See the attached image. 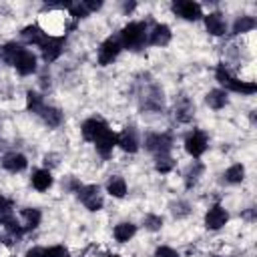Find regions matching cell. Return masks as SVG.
Segmentation results:
<instances>
[{"instance_id":"cell-40","label":"cell","mask_w":257,"mask_h":257,"mask_svg":"<svg viewBox=\"0 0 257 257\" xmlns=\"http://www.w3.org/2000/svg\"><path fill=\"white\" fill-rule=\"evenodd\" d=\"M108 257H118V255H108Z\"/></svg>"},{"instance_id":"cell-20","label":"cell","mask_w":257,"mask_h":257,"mask_svg":"<svg viewBox=\"0 0 257 257\" xmlns=\"http://www.w3.org/2000/svg\"><path fill=\"white\" fill-rule=\"evenodd\" d=\"M205 100H207V104H209L211 108L219 110V108H223V106L227 104V92H225V90H221V88H213V90H209V92H207Z\"/></svg>"},{"instance_id":"cell-21","label":"cell","mask_w":257,"mask_h":257,"mask_svg":"<svg viewBox=\"0 0 257 257\" xmlns=\"http://www.w3.org/2000/svg\"><path fill=\"white\" fill-rule=\"evenodd\" d=\"M22 52V46L16 44V42H8L0 48V58L6 62V64H12L14 66V60L18 58V54Z\"/></svg>"},{"instance_id":"cell-12","label":"cell","mask_w":257,"mask_h":257,"mask_svg":"<svg viewBox=\"0 0 257 257\" xmlns=\"http://www.w3.org/2000/svg\"><path fill=\"white\" fill-rule=\"evenodd\" d=\"M14 68H16L22 76H28V74L36 72V56H34L30 50L22 48V52H20L18 58L14 60Z\"/></svg>"},{"instance_id":"cell-23","label":"cell","mask_w":257,"mask_h":257,"mask_svg":"<svg viewBox=\"0 0 257 257\" xmlns=\"http://www.w3.org/2000/svg\"><path fill=\"white\" fill-rule=\"evenodd\" d=\"M106 191H108L112 197L122 199V197L126 195V183H124V179H122V177H110L108 183H106Z\"/></svg>"},{"instance_id":"cell-29","label":"cell","mask_w":257,"mask_h":257,"mask_svg":"<svg viewBox=\"0 0 257 257\" xmlns=\"http://www.w3.org/2000/svg\"><path fill=\"white\" fill-rule=\"evenodd\" d=\"M201 173H203V165H201V163H193V165L187 169V173H185V183H187V187H193V185L197 183V179H199Z\"/></svg>"},{"instance_id":"cell-2","label":"cell","mask_w":257,"mask_h":257,"mask_svg":"<svg viewBox=\"0 0 257 257\" xmlns=\"http://www.w3.org/2000/svg\"><path fill=\"white\" fill-rule=\"evenodd\" d=\"M219 84H223L227 90H233V92H241V94H253L257 90V84L255 82H249V80H239L235 76H231L227 72V68L223 64L217 66V72H215Z\"/></svg>"},{"instance_id":"cell-32","label":"cell","mask_w":257,"mask_h":257,"mask_svg":"<svg viewBox=\"0 0 257 257\" xmlns=\"http://www.w3.org/2000/svg\"><path fill=\"white\" fill-rule=\"evenodd\" d=\"M68 10H70V14H72L74 18H84V16L88 14V10L84 8V4H82V2H78V4H70V6H68Z\"/></svg>"},{"instance_id":"cell-8","label":"cell","mask_w":257,"mask_h":257,"mask_svg":"<svg viewBox=\"0 0 257 257\" xmlns=\"http://www.w3.org/2000/svg\"><path fill=\"white\" fill-rule=\"evenodd\" d=\"M62 48H64V38H62V36H50V34H48L46 42L40 46L42 58H44L46 62H54V60L60 56Z\"/></svg>"},{"instance_id":"cell-34","label":"cell","mask_w":257,"mask_h":257,"mask_svg":"<svg viewBox=\"0 0 257 257\" xmlns=\"http://www.w3.org/2000/svg\"><path fill=\"white\" fill-rule=\"evenodd\" d=\"M155 257H179V253L175 249H171V247H159L155 251Z\"/></svg>"},{"instance_id":"cell-28","label":"cell","mask_w":257,"mask_h":257,"mask_svg":"<svg viewBox=\"0 0 257 257\" xmlns=\"http://www.w3.org/2000/svg\"><path fill=\"white\" fill-rule=\"evenodd\" d=\"M22 217H24L26 229H34V227H38L42 215H40L38 209H22Z\"/></svg>"},{"instance_id":"cell-27","label":"cell","mask_w":257,"mask_h":257,"mask_svg":"<svg viewBox=\"0 0 257 257\" xmlns=\"http://www.w3.org/2000/svg\"><path fill=\"white\" fill-rule=\"evenodd\" d=\"M42 106H44L42 104V96L38 92H34V90H28L26 92V108L32 110V112H40Z\"/></svg>"},{"instance_id":"cell-9","label":"cell","mask_w":257,"mask_h":257,"mask_svg":"<svg viewBox=\"0 0 257 257\" xmlns=\"http://www.w3.org/2000/svg\"><path fill=\"white\" fill-rule=\"evenodd\" d=\"M227 221H229V213H227L221 205H213V207L207 211V215H205V227L211 229V231L221 229Z\"/></svg>"},{"instance_id":"cell-15","label":"cell","mask_w":257,"mask_h":257,"mask_svg":"<svg viewBox=\"0 0 257 257\" xmlns=\"http://www.w3.org/2000/svg\"><path fill=\"white\" fill-rule=\"evenodd\" d=\"M2 167L10 173H20L28 167V161L22 153H8L4 159H2Z\"/></svg>"},{"instance_id":"cell-6","label":"cell","mask_w":257,"mask_h":257,"mask_svg":"<svg viewBox=\"0 0 257 257\" xmlns=\"http://www.w3.org/2000/svg\"><path fill=\"white\" fill-rule=\"evenodd\" d=\"M173 12L185 20H199L203 16V10H201V4L193 2V0H177L173 2Z\"/></svg>"},{"instance_id":"cell-3","label":"cell","mask_w":257,"mask_h":257,"mask_svg":"<svg viewBox=\"0 0 257 257\" xmlns=\"http://www.w3.org/2000/svg\"><path fill=\"white\" fill-rule=\"evenodd\" d=\"M145 145H147V151L155 153L157 157H163V155H169V151L173 147V139L167 133H151V135H147Z\"/></svg>"},{"instance_id":"cell-31","label":"cell","mask_w":257,"mask_h":257,"mask_svg":"<svg viewBox=\"0 0 257 257\" xmlns=\"http://www.w3.org/2000/svg\"><path fill=\"white\" fill-rule=\"evenodd\" d=\"M145 227L149 231H159L163 227V217H159V215H147L145 217Z\"/></svg>"},{"instance_id":"cell-10","label":"cell","mask_w":257,"mask_h":257,"mask_svg":"<svg viewBox=\"0 0 257 257\" xmlns=\"http://www.w3.org/2000/svg\"><path fill=\"white\" fill-rule=\"evenodd\" d=\"M116 145L124 151V153H137L139 151V137L135 126H126L116 135Z\"/></svg>"},{"instance_id":"cell-16","label":"cell","mask_w":257,"mask_h":257,"mask_svg":"<svg viewBox=\"0 0 257 257\" xmlns=\"http://www.w3.org/2000/svg\"><path fill=\"white\" fill-rule=\"evenodd\" d=\"M149 42L153 46H167L171 42V28L167 24H157L149 32Z\"/></svg>"},{"instance_id":"cell-14","label":"cell","mask_w":257,"mask_h":257,"mask_svg":"<svg viewBox=\"0 0 257 257\" xmlns=\"http://www.w3.org/2000/svg\"><path fill=\"white\" fill-rule=\"evenodd\" d=\"M205 28L209 34L213 36H221L227 32V24H225V18L219 14V12H209L205 16Z\"/></svg>"},{"instance_id":"cell-4","label":"cell","mask_w":257,"mask_h":257,"mask_svg":"<svg viewBox=\"0 0 257 257\" xmlns=\"http://www.w3.org/2000/svg\"><path fill=\"white\" fill-rule=\"evenodd\" d=\"M120 50H122V44H120L118 36H108V38L100 44V48H98V64H102V66L110 64V62L118 56Z\"/></svg>"},{"instance_id":"cell-7","label":"cell","mask_w":257,"mask_h":257,"mask_svg":"<svg viewBox=\"0 0 257 257\" xmlns=\"http://www.w3.org/2000/svg\"><path fill=\"white\" fill-rule=\"evenodd\" d=\"M207 137H205V133H201V131H193L187 139H185V151L193 157V159H199L205 151H207Z\"/></svg>"},{"instance_id":"cell-13","label":"cell","mask_w":257,"mask_h":257,"mask_svg":"<svg viewBox=\"0 0 257 257\" xmlns=\"http://www.w3.org/2000/svg\"><path fill=\"white\" fill-rule=\"evenodd\" d=\"M108 124L102 120V118H96V116H92V118H86L84 122H82V137L86 139V141H94L104 128H106Z\"/></svg>"},{"instance_id":"cell-11","label":"cell","mask_w":257,"mask_h":257,"mask_svg":"<svg viewBox=\"0 0 257 257\" xmlns=\"http://www.w3.org/2000/svg\"><path fill=\"white\" fill-rule=\"evenodd\" d=\"M94 143V147H96V151L102 155V157H108L110 153H112V149H114V145H116V133H112L108 126L92 141Z\"/></svg>"},{"instance_id":"cell-25","label":"cell","mask_w":257,"mask_h":257,"mask_svg":"<svg viewBox=\"0 0 257 257\" xmlns=\"http://www.w3.org/2000/svg\"><path fill=\"white\" fill-rule=\"evenodd\" d=\"M245 179V167L243 165H231L227 171H225V181L227 183H231V185H237V183H241Z\"/></svg>"},{"instance_id":"cell-30","label":"cell","mask_w":257,"mask_h":257,"mask_svg":"<svg viewBox=\"0 0 257 257\" xmlns=\"http://www.w3.org/2000/svg\"><path fill=\"white\" fill-rule=\"evenodd\" d=\"M173 167H175V161L169 157V155H163V157H157V163H155V169L159 171V173H169V171H173Z\"/></svg>"},{"instance_id":"cell-37","label":"cell","mask_w":257,"mask_h":257,"mask_svg":"<svg viewBox=\"0 0 257 257\" xmlns=\"http://www.w3.org/2000/svg\"><path fill=\"white\" fill-rule=\"evenodd\" d=\"M82 4H84V8H86L88 12H94V10H98V8L102 6V2H100V0H96V2H88V0H84Z\"/></svg>"},{"instance_id":"cell-26","label":"cell","mask_w":257,"mask_h":257,"mask_svg":"<svg viewBox=\"0 0 257 257\" xmlns=\"http://www.w3.org/2000/svg\"><path fill=\"white\" fill-rule=\"evenodd\" d=\"M257 26V22H255V18H251V16H241L235 24H233V32L235 34H243V32H249V30H253Z\"/></svg>"},{"instance_id":"cell-38","label":"cell","mask_w":257,"mask_h":257,"mask_svg":"<svg viewBox=\"0 0 257 257\" xmlns=\"http://www.w3.org/2000/svg\"><path fill=\"white\" fill-rule=\"evenodd\" d=\"M0 209H12V201L0 195Z\"/></svg>"},{"instance_id":"cell-39","label":"cell","mask_w":257,"mask_h":257,"mask_svg":"<svg viewBox=\"0 0 257 257\" xmlns=\"http://www.w3.org/2000/svg\"><path fill=\"white\" fill-rule=\"evenodd\" d=\"M122 8H124V12H131V10H135V8H137V4H135V2H126Z\"/></svg>"},{"instance_id":"cell-17","label":"cell","mask_w":257,"mask_h":257,"mask_svg":"<svg viewBox=\"0 0 257 257\" xmlns=\"http://www.w3.org/2000/svg\"><path fill=\"white\" fill-rule=\"evenodd\" d=\"M22 38L28 42V44H36V46H42L44 42H46V38H48V32H44L40 26H36V24H32V26H26L22 32Z\"/></svg>"},{"instance_id":"cell-35","label":"cell","mask_w":257,"mask_h":257,"mask_svg":"<svg viewBox=\"0 0 257 257\" xmlns=\"http://www.w3.org/2000/svg\"><path fill=\"white\" fill-rule=\"evenodd\" d=\"M189 213V205L187 203H177V205H173V215L175 217H185Z\"/></svg>"},{"instance_id":"cell-24","label":"cell","mask_w":257,"mask_h":257,"mask_svg":"<svg viewBox=\"0 0 257 257\" xmlns=\"http://www.w3.org/2000/svg\"><path fill=\"white\" fill-rule=\"evenodd\" d=\"M175 116H177L181 122L191 120V116H193V104H191L189 98H181V100L177 102V106H175Z\"/></svg>"},{"instance_id":"cell-1","label":"cell","mask_w":257,"mask_h":257,"mask_svg":"<svg viewBox=\"0 0 257 257\" xmlns=\"http://www.w3.org/2000/svg\"><path fill=\"white\" fill-rule=\"evenodd\" d=\"M118 40H120L122 48L137 50V48H141V46L147 42V26H145L143 22H128V24L120 30Z\"/></svg>"},{"instance_id":"cell-19","label":"cell","mask_w":257,"mask_h":257,"mask_svg":"<svg viewBox=\"0 0 257 257\" xmlns=\"http://www.w3.org/2000/svg\"><path fill=\"white\" fill-rule=\"evenodd\" d=\"M135 233H137V225H133V223H118V225L114 227V231H112V235H114V239H116L118 243L131 241V239L135 237Z\"/></svg>"},{"instance_id":"cell-22","label":"cell","mask_w":257,"mask_h":257,"mask_svg":"<svg viewBox=\"0 0 257 257\" xmlns=\"http://www.w3.org/2000/svg\"><path fill=\"white\" fill-rule=\"evenodd\" d=\"M42 116V120L48 124V126H58L62 122V112L54 106H42V110L38 112Z\"/></svg>"},{"instance_id":"cell-18","label":"cell","mask_w":257,"mask_h":257,"mask_svg":"<svg viewBox=\"0 0 257 257\" xmlns=\"http://www.w3.org/2000/svg\"><path fill=\"white\" fill-rule=\"evenodd\" d=\"M32 187L36 189V191H48L50 187H52V175H50V171L48 169H38V171H34V175H32Z\"/></svg>"},{"instance_id":"cell-33","label":"cell","mask_w":257,"mask_h":257,"mask_svg":"<svg viewBox=\"0 0 257 257\" xmlns=\"http://www.w3.org/2000/svg\"><path fill=\"white\" fill-rule=\"evenodd\" d=\"M46 257H68V251L62 245H54L46 249Z\"/></svg>"},{"instance_id":"cell-5","label":"cell","mask_w":257,"mask_h":257,"mask_svg":"<svg viewBox=\"0 0 257 257\" xmlns=\"http://www.w3.org/2000/svg\"><path fill=\"white\" fill-rule=\"evenodd\" d=\"M76 193H78V199L82 201V205H84L88 211H98V209H102V195H100V191H98L96 185L80 187Z\"/></svg>"},{"instance_id":"cell-36","label":"cell","mask_w":257,"mask_h":257,"mask_svg":"<svg viewBox=\"0 0 257 257\" xmlns=\"http://www.w3.org/2000/svg\"><path fill=\"white\" fill-rule=\"evenodd\" d=\"M26 257H46V247H32V249H28Z\"/></svg>"}]
</instances>
